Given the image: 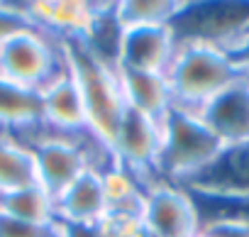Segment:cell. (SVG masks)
I'll use <instances>...</instances> for the list:
<instances>
[{
	"instance_id": "cell-24",
	"label": "cell",
	"mask_w": 249,
	"mask_h": 237,
	"mask_svg": "<svg viewBox=\"0 0 249 237\" xmlns=\"http://www.w3.org/2000/svg\"><path fill=\"white\" fill-rule=\"evenodd\" d=\"M200 232H205L208 237H249V225L232 220H210L200 225Z\"/></svg>"
},
{
	"instance_id": "cell-1",
	"label": "cell",
	"mask_w": 249,
	"mask_h": 237,
	"mask_svg": "<svg viewBox=\"0 0 249 237\" xmlns=\"http://www.w3.org/2000/svg\"><path fill=\"white\" fill-rule=\"evenodd\" d=\"M242 76L227 47L203 39H178L176 56L166 69L174 105L198 110Z\"/></svg>"
},
{
	"instance_id": "cell-11",
	"label": "cell",
	"mask_w": 249,
	"mask_h": 237,
	"mask_svg": "<svg viewBox=\"0 0 249 237\" xmlns=\"http://www.w3.org/2000/svg\"><path fill=\"white\" fill-rule=\"evenodd\" d=\"M196 112L225 147L249 142V73L242 71L237 81L213 95Z\"/></svg>"
},
{
	"instance_id": "cell-14",
	"label": "cell",
	"mask_w": 249,
	"mask_h": 237,
	"mask_svg": "<svg viewBox=\"0 0 249 237\" xmlns=\"http://www.w3.org/2000/svg\"><path fill=\"white\" fill-rule=\"evenodd\" d=\"M117 81L124 105L130 110H137L154 120H164V115L174 108V93L166 73L117 69Z\"/></svg>"
},
{
	"instance_id": "cell-20",
	"label": "cell",
	"mask_w": 249,
	"mask_h": 237,
	"mask_svg": "<svg viewBox=\"0 0 249 237\" xmlns=\"http://www.w3.org/2000/svg\"><path fill=\"white\" fill-rule=\"evenodd\" d=\"M0 213L18 218V220H27V222H59L56 201L39 183L0 196Z\"/></svg>"
},
{
	"instance_id": "cell-23",
	"label": "cell",
	"mask_w": 249,
	"mask_h": 237,
	"mask_svg": "<svg viewBox=\"0 0 249 237\" xmlns=\"http://www.w3.org/2000/svg\"><path fill=\"white\" fill-rule=\"evenodd\" d=\"M30 22V3H0V42Z\"/></svg>"
},
{
	"instance_id": "cell-17",
	"label": "cell",
	"mask_w": 249,
	"mask_h": 237,
	"mask_svg": "<svg viewBox=\"0 0 249 237\" xmlns=\"http://www.w3.org/2000/svg\"><path fill=\"white\" fill-rule=\"evenodd\" d=\"M39 183L32 147L10 132H0V196Z\"/></svg>"
},
{
	"instance_id": "cell-10",
	"label": "cell",
	"mask_w": 249,
	"mask_h": 237,
	"mask_svg": "<svg viewBox=\"0 0 249 237\" xmlns=\"http://www.w3.org/2000/svg\"><path fill=\"white\" fill-rule=\"evenodd\" d=\"M178 49V37L171 25L166 27H122L117 69L166 73Z\"/></svg>"
},
{
	"instance_id": "cell-22",
	"label": "cell",
	"mask_w": 249,
	"mask_h": 237,
	"mask_svg": "<svg viewBox=\"0 0 249 237\" xmlns=\"http://www.w3.org/2000/svg\"><path fill=\"white\" fill-rule=\"evenodd\" d=\"M0 237H59V222H27L0 213Z\"/></svg>"
},
{
	"instance_id": "cell-9",
	"label": "cell",
	"mask_w": 249,
	"mask_h": 237,
	"mask_svg": "<svg viewBox=\"0 0 249 237\" xmlns=\"http://www.w3.org/2000/svg\"><path fill=\"white\" fill-rule=\"evenodd\" d=\"M39 100H42V128L47 132L69 135V137L88 132L83 95L69 64L39 88Z\"/></svg>"
},
{
	"instance_id": "cell-18",
	"label": "cell",
	"mask_w": 249,
	"mask_h": 237,
	"mask_svg": "<svg viewBox=\"0 0 249 237\" xmlns=\"http://www.w3.org/2000/svg\"><path fill=\"white\" fill-rule=\"evenodd\" d=\"M100 176H103V191H105L107 210L142 215L147 183L137 174H132L127 166H122L112 159L105 169H100Z\"/></svg>"
},
{
	"instance_id": "cell-27",
	"label": "cell",
	"mask_w": 249,
	"mask_h": 237,
	"mask_svg": "<svg viewBox=\"0 0 249 237\" xmlns=\"http://www.w3.org/2000/svg\"><path fill=\"white\" fill-rule=\"evenodd\" d=\"M242 35H249V27H247V30H244V32H242Z\"/></svg>"
},
{
	"instance_id": "cell-7",
	"label": "cell",
	"mask_w": 249,
	"mask_h": 237,
	"mask_svg": "<svg viewBox=\"0 0 249 237\" xmlns=\"http://www.w3.org/2000/svg\"><path fill=\"white\" fill-rule=\"evenodd\" d=\"M171 27L178 39H203L225 47L249 27V0L186 3Z\"/></svg>"
},
{
	"instance_id": "cell-16",
	"label": "cell",
	"mask_w": 249,
	"mask_h": 237,
	"mask_svg": "<svg viewBox=\"0 0 249 237\" xmlns=\"http://www.w3.org/2000/svg\"><path fill=\"white\" fill-rule=\"evenodd\" d=\"M42 128L39 88H30L0 76V132L30 137Z\"/></svg>"
},
{
	"instance_id": "cell-3",
	"label": "cell",
	"mask_w": 249,
	"mask_h": 237,
	"mask_svg": "<svg viewBox=\"0 0 249 237\" xmlns=\"http://www.w3.org/2000/svg\"><path fill=\"white\" fill-rule=\"evenodd\" d=\"M64 49H66V64L73 71L83 95L88 132L110 149L117 125L124 110H127L117 81V69L100 61L81 39L64 42Z\"/></svg>"
},
{
	"instance_id": "cell-12",
	"label": "cell",
	"mask_w": 249,
	"mask_h": 237,
	"mask_svg": "<svg viewBox=\"0 0 249 237\" xmlns=\"http://www.w3.org/2000/svg\"><path fill=\"white\" fill-rule=\"evenodd\" d=\"M183 188L205 196H249V142L227 145Z\"/></svg>"
},
{
	"instance_id": "cell-4",
	"label": "cell",
	"mask_w": 249,
	"mask_h": 237,
	"mask_svg": "<svg viewBox=\"0 0 249 237\" xmlns=\"http://www.w3.org/2000/svg\"><path fill=\"white\" fill-rule=\"evenodd\" d=\"M25 142L32 147L39 186H44L54 198L83 171L105 169L112 162L110 149L90 132L69 137L39 128L35 135L25 137Z\"/></svg>"
},
{
	"instance_id": "cell-8",
	"label": "cell",
	"mask_w": 249,
	"mask_h": 237,
	"mask_svg": "<svg viewBox=\"0 0 249 237\" xmlns=\"http://www.w3.org/2000/svg\"><path fill=\"white\" fill-rule=\"evenodd\" d=\"M161 145V120L147 117L137 110H124L117 132L110 145V154L117 164L127 166L147 186L157 181V154Z\"/></svg>"
},
{
	"instance_id": "cell-26",
	"label": "cell",
	"mask_w": 249,
	"mask_h": 237,
	"mask_svg": "<svg viewBox=\"0 0 249 237\" xmlns=\"http://www.w3.org/2000/svg\"><path fill=\"white\" fill-rule=\"evenodd\" d=\"M196 237H208V235H205V232H198V235H196Z\"/></svg>"
},
{
	"instance_id": "cell-15",
	"label": "cell",
	"mask_w": 249,
	"mask_h": 237,
	"mask_svg": "<svg viewBox=\"0 0 249 237\" xmlns=\"http://www.w3.org/2000/svg\"><path fill=\"white\" fill-rule=\"evenodd\" d=\"M54 201L59 222H100V218L107 213L100 169L83 171Z\"/></svg>"
},
{
	"instance_id": "cell-25",
	"label": "cell",
	"mask_w": 249,
	"mask_h": 237,
	"mask_svg": "<svg viewBox=\"0 0 249 237\" xmlns=\"http://www.w3.org/2000/svg\"><path fill=\"white\" fill-rule=\"evenodd\" d=\"M59 237H105L100 222H59Z\"/></svg>"
},
{
	"instance_id": "cell-5",
	"label": "cell",
	"mask_w": 249,
	"mask_h": 237,
	"mask_svg": "<svg viewBox=\"0 0 249 237\" xmlns=\"http://www.w3.org/2000/svg\"><path fill=\"white\" fill-rule=\"evenodd\" d=\"M64 66V42H59L56 37H52L32 22L15 30L10 37L0 42V76L8 81L30 88H42Z\"/></svg>"
},
{
	"instance_id": "cell-2",
	"label": "cell",
	"mask_w": 249,
	"mask_h": 237,
	"mask_svg": "<svg viewBox=\"0 0 249 237\" xmlns=\"http://www.w3.org/2000/svg\"><path fill=\"white\" fill-rule=\"evenodd\" d=\"M225 145L200 120L196 110L174 105L161 120V145L157 154V181L188 183L196 179Z\"/></svg>"
},
{
	"instance_id": "cell-13",
	"label": "cell",
	"mask_w": 249,
	"mask_h": 237,
	"mask_svg": "<svg viewBox=\"0 0 249 237\" xmlns=\"http://www.w3.org/2000/svg\"><path fill=\"white\" fill-rule=\"evenodd\" d=\"M103 5L105 3H90V0H32L30 22L59 42H76L90 30Z\"/></svg>"
},
{
	"instance_id": "cell-19",
	"label": "cell",
	"mask_w": 249,
	"mask_h": 237,
	"mask_svg": "<svg viewBox=\"0 0 249 237\" xmlns=\"http://www.w3.org/2000/svg\"><path fill=\"white\" fill-rule=\"evenodd\" d=\"M183 5L176 0H120L115 18L122 27H166L176 22Z\"/></svg>"
},
{
	"instance_id": "cell-21",
	"label": "cell",
	"mask_w": 249,
	"mask_h": 237,
	"mask_svg": "<svg viewBox=\"0 0 249 237\" xmlns=\"http://www.w3.org/2000/svg\"><path fill=\"white\" fill-rule=\"evenodd\" d=\"M100 230L105 237H144V232H147L142 215L117 213V210H107L100 218Z\"/></svg>"
},
{
	"instance_id": "cell-6",
	"label": "cell",
	"mask_w": 249,
	"mask_h": 237,
	"mask_svg": "<svg viewBox=\"0 0 249 237\" xmlns=\"http://www.w3.org/2000/svg\"><path fill=\"white\" fill-rule=\"evenodd\" d=\"M142 222L154 237H196L200 232L193 193L171 181H152L147 186Z\"/></svg>"
}]
</instances>
